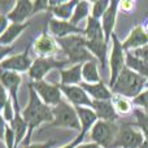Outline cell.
<instances>
[{
	"instance_id": "obj_1",
	"label": "cell",
	"mask_w": 148,
	"mask_h": 148,
	"mask_svg": "<svg viewBox=\"0 0 148 148\" xmlns=\"http://www.w3.org/2000/svg\"><path fill=\"white\" fill-rule=\"evenodd\" d=\"M29 94H30V100L29 104L25 109L22 110V117L27 123V135H26L23 144L25 147L29 146L31 139V134H33L34 129L38 127L40 123L43 122H51L53 121V113H52V108L48 107L47 104H44L40 100V97L38 96V94L35 92V90L33 88L31 82L29 83Z\"/></svg>"
},
{
	"instance_id": "obj_2",
	"label": "cell",
	"mask_w": 148,
	"mask_h": 148,
	"mask_svg": "<svg viewBox=\"0 0 148 148\" xmlns=\"http://www.w3.org/2000/svg\"><path fill=\"white\" fill-rule=\"evenodd\" d=\"M147 84V78L133 72L125 65L121 74L118 75L114 86L112 87V94H118L126 97H136L142 92V88Z\"/></svg>"
},
{
	"instance_id": "obj_3",
	"label": "cell",
	"mask_w": 148,
	"mask_h": 148,
	"mask_svg": "<svg viewBox=\"0 0 148 148\" xmlns=\"http://www.w3.org/2000/svg\"><path fill=\"white\" fill-rule=\"evenodd\" d=\"M59 46L62 48V51L68 55L69 62H78L82 64V61H91V53H88L86 48V38L82 35H69L65 38L57 39Z\"/></svg>"
},
{
	"instance_id": "obj_4",
	"label": "cell",
	"mask_w": 148,
	"mask_h": 148,
	"mask_svg": "<svg viewBox=\"0 0 148 148\" xmlns=\"http://www.w3.org/2000/svg\"><path fill=\"white\" fill-rule=\"evenodd\" d=\"M53 113V121L51 125L57 127H72L75 130H82L81 122H79L78 114H77L75 108L68 104L66 101L61 100L57 105L52 108Z\"/></svg>"
},
{
	"instance_id": "obj_5",
	"label": "cell",
	"mask_w": 148,
	"mask_h": 148,
	"mask_svg": "<svg viewBox=\"0 0 148 148\" xmlns=\"http://www.w3.org/2000/svg\"><path fill=\"white\" fill-rule=\"evenodd\" d=\"M118 126L113 122L107 121H96L91 129V139L97 146L103 148H114V140L118 134Z\"/></svg>"
},
{
	"instance_id": "obj_6",
	"label": "cell",
	"mask_w": 148,
	"mask_h": 148,
	"mask_svg": "<svg viewBox=\"0 0 148 148\" xmlns=\"http://www.w3.org/2000/svg\"><path fill=\"white\" fill-rule=\"evenodd\" d=\"M143 143H144V136L142 133L134 130L130 125L120 126L118 134L114 140V147L139 148Z\"/></svg>"
},
{
	"instance_id": "obj_7",
	"label": "cell",
	"mask_w": 148,
	"mask_h": 148,
	"mask_svg": "<svg viewBox=\"0 0 148 148\" xmlns=\"http://www.w3.org/2000/svg\"><path fill=\"white\" fill-rule=\"evenodd\" d=\"M112 40H113V52L112 56H110V78H109V86L112 88L114 86L116 81H117L118 75L121 74L122 69L125 68V55H123V51L125 49L122 48V44L118 40V38L113 34L112 35Z\"/></svg>"
},
{
	"instance_id": "obj_8",
	"label": "cell",
	"mask_w": 148,
	"mask_h": 148,
	"mask_svg": "<svg viewBox=\"0 0 148 148\" xmlns=\"http://www.w3.org/2000/svg\"><path fill=\"white\" fill-rule=\"evenodd\" d=\"M69 61H59V60H53L51 57H39L33 62L31 68L29 69V75L34 81H43L44 75L51 69L62 68Z\"/></svg>"
},
{
	"instance_id": "obj_9",
	"label": "cell",
	"mask_w": 148,
	"mask_h": 148,
	"mask_svg": "<svg viewBox=\"0 0 148 148\" xmlns=\"http://www.w3.org/2000/svg\"><path fill=\"white\" fill-rule=\"evenodd\" d=\"M33 88L35 90V92L38 94V96H40L43 99L44 104L49 105H57L61 101V91H60L59 86L55 84H48L44 81H34L31 82Z\"/></svg>"
},
{
	"instance_id": "obj_10",
	"label": "cell",
	"mask_w": 148,
	"mask_h": 148,
	"mask_svg": "<svg viewBox=\"0 0 148 148\" xmlns=\"http://www.w3.org/2000/svg\"><path fill=\"white\" fill-rule=\"evenodd\" d=\"M0 83L10 94V99L13 101V109L14 112H20V105H18V97H17V91L21 83V75L18 73L9 72V70H3L0 69Z\"/></svg>"
},
{
	"instance_id": "obj_11",
	"label": "cell",
	"mask_w": 148,
	"mask_h": 148,
	"mask_svg": "<svg viewBox=\"0 0 148 148\" xmlns=\"http://www.w3.org/2000/svg\"><path fill=\"white\" fill-rule=\"evenodd\" d=\"M77 110V114H78V118H79V122H81V134L74 139V143L75 146H78L79 143H82L84 139V135L90 131V129L96 123L97 121V116L95 114V112L91 109V108H84V107H74Z\"/></svg>"
},
{
	"instance_id": "obj_12",
	"label": "cell",
	"mask_w": 148,
	"mask_h": 148,
	"mask_svg": "<svg viewBox=\"0 0 148 148\" xmlns=\"http://www.w3.org/2000/svg\"><path fill=\"white\" fill-rule=\"evenodd\" d=\"M33 65L31 60L29 59V47L21 55H16L9 59H5L0 62V69L9 70V72H26Z\"/></svg>"
},
{
	"instance_id": "obj_13",
	"label": "cell",
	"mask_w": 148,
	"mask_h": 148,
	"mask_svg": "<svg viewBox=\"0 0 148 148\" xmlns=\"http://www.w3.org/2000/svg\"><path fill=\"white\" fill-rule=\"evenodd\" d=\"M60 88V91L64 92L65 96L69 99V101L72 103L74 107H90L92 105V100L88 97V95L86 94L83 88L81 86H62V84H57Z\"/></svg>"
},
{
	"instance_id": "obj_14",
	"label": "cell",
	"mask_w": 148,
	"mask_h": 148,
	"mask_svg": "<svg viewBox=\"0 0 148 148\" xmlns=\"http://www.w3.org/2000/svg\"><path fill=\"white\" fill-rule=\"evenodd\" d=\"M92 110L97 118L107 122H114L118 118V114L114 109V105L110 100H92Z\"/></svg>"
},
{
	"instance_id": "obj_15",
	"label": "cell",
	"mask_w": 148,
	"mask_h": 148,
	"mask_svg": "<svg viewBox=\"0 0 148 148\" xmlns=\"http://www.w3.org/2000/svg\"><path fill=\"white\" fill-rule=\"evenodd\" d=\"M49 31L52 33V35H55L57 39L69 36L72 34H84L83 30H81L79 27L72 25L68 21H60L57 18H51L49 20Z\"/></svg>"
},
{
	"instance_id": "obj_16",
	"label": "cell",
	"mask_w": 148,
	"mask_h": 148,
	"mask_svg": "<svg viewBox=\"0 0 148 148\" xmlns=\"http://www.w3.org/2000/svg\"><path fill=\"white\" fill-rule=\"evenodd\" d=\"M118 5H120V3L116 1V0L110 1L107 12L103 16L101 26H103V31H104V40L107 44L109 43L110 38L113 35V27H114V23H116V16H117Z\"/></svg>"
},
{
	"instance_id": "obj_17",
	"label": "cell",
	"mask_w": 148,
	"mask_h": 148,
	"mask_svg": "<svg viewBox=\"0 0 148 148\" xmlns=\"http://www.w3.org/2000/svg\"><path fill=\"white\" fill-rule=\"evenodd\" d=\"M31 14H33V3L29 0H20L7 14V18L13 23H23V21Z\"/></svg>"
},
{
	"instance_id": "obj_18",
	"label": "cell",
	"mask_w": 148,
	"mask_h": 148,
	"mask_svg": "<svg viewBox=\"0 0 148 148\" xmlns=\"http://www.w3.org/2000/svg\"><path fill=\"white\" fill-rule=\"evenodd\" d=\"M35 52L40 57H47L49 55L57 53L59 46L52 36H49L47 33H43L35 42Z\"/></svg>"
},
{
	"instance_id": "obj_19",
	"label": "cell",
	"mask_w": 148,
	"mask_h": 148,
	"mask_svg": "<svg viewBox=\"0 0 148 148\" xmlns=\"http://www.w3.org/2000/svg\"><path fill=\"white\" fill-rule=\"evenodd\" d=\"M79 86L86 91V94H90L94 100H112L113 95L112 91L107 88L104 82L100 81L97 83H86V82H81Z\"/></svg>"
},
{
	"instance_id": "obj_20",
	"label": "cell",
	"mask_w": 148,
	"mask_h": 148,
	"mask_svg": "<svg viewBox=\"0 0 148 148\" xmlns=\"http://www.w3.org/2000/svg\"><path fill=\"white\" fill-rule=\"evenodd\" d=\"M148 46V34L144 31L143 26H136L129 38L122 43L123 49H130V48H139V47H146Z\"/></svg>"
},
{
	"instance_id": "obj_21",
	"label": "cell",
	"mask_w": 148,
	"mask_h": 148,
	"mask_svg": "<svg viewBox=\"0 0 148 148\" xmlns=\"http://www.w3.org/2000/svg\"><path fill=\"white\" fill-rule=\"evenodd\" d=\"M78 1L73 0V1H68V3H61V1H48L49 5V10L53 13L55 16L61 20H68V18H72L74 9H75Z\"/></svg>"
},
{
	"instance_id": "obj_22",
	"label": "cell",
	"mask_w": 148,
	"mask_h": 148,
	"mask_svg": "<svg viewBox=\"0 0 148 148\" xmlns=\"http://www.w3.org/2000/svg\"><path fill=\"white\" fill-rule=\"evenodd\" d=\"M107 47L108 44L104 40H86V48L100 61L101 69L107 68Z\"/></svg>"
},
{
	"instance_id": "obj_23",
	"label": "cell",
	"mask_w": 148,
	"mask_h": 148,
	"mask_svg": "<svg viewBox=\"0 0 148 148\" xmlns=\"http://www.w3.org/2000/svg\"><path fill=\"white\" fill-rule=\"evenodd\" d=\"M10 129H12L13 133H14V136H16L14 148H17L18 144H20L21 142H23V138H26V131L29 130L27 123L23 120L22 114H21L20 112H14V118H13V121L10 122Z\"/></svg>"
},
{
	"instance_id": "obj_24",
	"label": "cell",
	"mask_w": 148,
	"mask_h": 148,
	"mask_svg": "<svg viewBox=\"0 0 148 148\" xmlns=\"http://www.w3.org/2000/svg\"><path fill=\"white\" fill-rule=\"evenodd\" d=\"M82 66L83 64H77L70 69L60 70L62 86H73L74 83H81L82 79Z\"/></svg>"
},
{
	"instance_id": "obj_25",
	"label": "cell",
	"mask_w": 148,
	"mask_h": 148,
	"mask_svg": "<svg viewBox=\"0 0 148 148\" xmlns=\"http://www.w3.org/2000/svg\"><path fill=\"white\" fill-rule=\"evenodd\" d=\"M29 26V22L23 23H12L7 27V30L3 33V35L0 36V46H9L14 42V39L25 30Z\"/></svg>"
},
{
	"instance_id": "obj_26",
	"label": "cell",
	"mask_w": 148,
	"mask_h": 148,
	"mask_svg": "<svg viewBox=\"0 0 148 148\" xmlns=\"http://www.w3.org/2000/svg\"><path fill=\"white\" fill-rule=\"evenodd\" d=\"M84 35H86V40H104V31H103V26L100 25L99 20L90 16L87 20Z\"/></svg>"
},
{
	"instance_id": "obj_27",
	"label": "cell",
	"mask_w": 148,
	"mask_h": 148,
	"mask_svg": "<svg viewBox=\"0 0 148 148\" xmlns=\"http://www.w3.org/2000/svg\"><path fill=\"white\" fill-rule=\"evenodd\" d=\"M125 64H126V66H127L129 69H131L133 72L135 70L138 74L148 78V64L144 62L143 60L138 59V57H135L131 53H126Z\"/></svg>"
},
{
	"instance_id": "obj_28",
	"label": "cell",
	"mask_w": 148,
	"mask_h": 148,
	"mask_svg": "<svg viewBox=\"0 0 148 148\" xmlns=\"http://www.w3.org/2000/svg\"><path fill=\"white\" fill-rule=\"evenodd\" d=\"M82 78L86 82H90V83H97V82L101 81L99 73H97V65L95 60H91V61H87L86 64H83Z\"/></svg>"
},
{
	"instance_id": "obj_29",
	"label": "cell",
	"mask_w": 148,
	"mask_h": 148,
	"mask_svg": "<svg viewBox=\"0 0 148 148\" xmlns=\"http://www.w3.org/2000/svg\"><path fill=\"white\" fill-rule=\"evenodd\" d=\"M88 12H90V4L88 3L87 1H79L78 4H77L75 9H74V13H73V16H72V18H70L69 22L75 26L79 21H82L83 18H86L87 16H88Z\"/></svg>"
},
{
	"instance_id": "obj_30",
	"label": "cell",
	"mask_w": 148,
	"mask_h": 148,
	"mask_svg": "<svg viewBox=\"0 0 148 148\" xmlns=\"http://www.w3.org/2000/svg\"><path fill=\"white\" fill-rule=\"evenodd\" d=\"M134 114L136 117L138 126L143 133V136H146V140H148V113L140 109H134Z\"/></svg>"
},
{
	"instance_id": "obj_31",
	"label": "cell",
	"mask_w": 148,
	"mask_h": 148,
	"mask_svg": "<svg viewBox=\"0 0 148 148\" xmlns=\"http://www.w3.org/2000/svg\"><path fill=\"white\" fill-rule=\"evenodd\" d=\"M112 103H113V105H114L116 112H118V113L126 114V113H129L131 110V103H129L126 99L121 97L120 95L113 96L112 97Z\"/></svg>"
},
{
	"instance_id": "obj_32",
	"label": "cell",
	"mask_w": 148,
	"mask_h": 148,
	"mask_svg": "<svg viewBox=\"0 0 148 148\" xmlns=\"http://www.w3.org/2000/svg\"><path fill=\"white\" fill-rule=\"evenodd\" d=\"M109 4L110 3L108 0H97V1H95L94 7H92V17L96 18V20H100V17L103 18V16L107 12Z\"/></svg>"
},
{
	"instance_id": "obj_33",
	"label": "cell",
	"mask_w": 148,
	"mask_h": 148,
	"mask_svg": "<svg viewBox=\"0 0 148 148\" xmlns=\"http://www.w3.org/2000/svg\"><path fill=\"white\" fill-rule=\"evenodd\" d=\"M133 104L140 105V107H143L144 109L148 110V90L140 92V94H139L136 97H134V99H133Z\"/></svg>"
},
{
	"instance_id": "obj_34",
	"label": "cell",
	"mask_w": 148,
	"mask_h": 148,
	"mask_svg": "<svg viewBox=\"0 0 148 148\" xmlns=\"http://www.w3.org/2000/svg\"><path fill=\"white\" fill-rule=\"evenodd\" d=\"M4 140H5V143H7V148H14L16 136H14V133H13V130L10 129V126H7V129H5Z\"/></svg>"
},
{
	"instance_id": "obj_35",
	"label": "cell",
	"mask_w": 148,
	"mask_h": 148,
	"mask_svg": "<svg viewBox=\"0 0 148 148\" xmlns=\"http://www.w3.org/2000/svg\"><path fill=\"white\" fill-rule=\"evenodd\" d=\"M12 103H10V100H8L7 104H5V107L3 108L4 109V120L8 121V122H12L13 118H14V113H13V109H12Z\"/></svg>"
},
{
	"instance_id": "obj_36",
	"label": "cell",
	"mask_w": 148,
	"mask_h": 148,
	"mask_svg": "<svg viewBox=\"0 0 148 148\" xmlns=\"http://www.w3.org/2000/svg\"><path fill=\"white\" fill-rule=\"evenodd\" d=\"M133 55H134L135 57H138V59L143 60L144 62H147V64H148V46H146V47H142V48H138V49H135Z\"/></svg>"
},
{
	"instance_id": "obj_37",
	"label": "cell",
	"mask_w": 148,
	"mask_h": 148,
	"mask_svg": "<svg viewBox=\"0 0 148 148\" xmlns=\"http://www.w3.org/2000/svg\"><path fill=\"white\" fill-rule=\"evenodd\" d=\"M42 9H49L48 3L43 1V0H38V1L33 3V14L36 13L38 10H42Z\"/></svg>"
},
{
	"instance_id": "obj_38",
	"label": "cell",
	"mask_w": 148,
	"mask_h": 148,
	"mask_svg": "<svg viewBox=\"0 0 148 148\" xmlns=\"http://www.w3.org/2000/svg\"><path fill=\"white\" fill-rule=\"evenodd\" d=\"M14 1H0V16H4L7 10H9L10 7H14Z\"/></svg>"
},
{
	"instance_id": "obj_39",
	"label": "cell",
	"mask_w": 148,
	"mask_h": 148,
	"mask_svg": "<svg viewBox=\"0 0 148 148\" xmlns=\"http://www.w3.org/2000/svg\"><path fill=\"white\" fill-rule=\"evenodd\" d=\"M57 142L56 140H48L46 143H42V144H29L27 147L25 148H51L52 146H55Z\"/></svg>"
},
{
	"instance_id": "obj_40",
	"label": "cell",
	"mask_w": 148,
	"mask_h": 148,
	"mask_svg": "<svg viewBox=\"0 0 148 148\" xmlns=\"http://www.w3.org/2000/svg\"><path fill=\"white\" fill-rule=\"evenodd\" d=\"M8 18L7 16H0V36L3 35V33H4L5 30H7L8 27Z\"/></svg>"
},
{
	"instance_id": "obj_41",
	"label": "cell",
	"mask_w": 148,
	"mask_h": 148,
	"mask_svg": "<svg viewBox=\"0 0 148 148\" xmlns=\"http://www.w3.org/2000/svg\"><path fill=\"white\" fill-rule=\"evenodd\" d=\"M134 1H122L120 4V7H121V9L123 10V12H130V10H133V8H134Z\"/></svg>"
},
{
	"instance_id": "obj_42",
	"label": "cell",
	"mask_w": 148,
	"mask_h": 148,
	"mask_svg": "<svg viewBox=\"0 0 148 148\" xmlns=\"http://www.w3.org/2000/svg\"><path fill=\"white\" fill-rule=\"evenodd\" d=\"M12 49H13L12 46H0V60H1L4 56H7Z\"/></svg>"
},
{
	"instance_id": "obj_43",
	"label": "cell",
	"mask_w": 148,
	"mask_h": 148,
	"mask_svg": "<svg viewBox=\"0 0 148 148\" xmlns=\"http://www.w3.org/2000/svg\"><path fill=\"white\" fill-rule=\"evenodd\" d=\"M5 129H7V125H5V120H4V117L0 114V139H4Z\"/></svg>"
},
{
	"instance_id": "obj_44",
	"label": "cell",
	"mask_w": 148,
	"mask_h": 148,
	"mask_svg": "<svg viewBox=\"0 0 148 148\" xmlns=\"http://www.w3.org/2000/svg\"><path fill=\"white\" fill-rule=\"evenodd\" d=\"M75 148H99L96 143H87V144H82V146H77Z\"/></svg>"
},
{
	"instance_id": "obj_45",
	"label": "cell",
	"mask_w": 148,
	"mask_h": 148,
	"mask_svg": "<svg viewBox=\"0 0 148 148\" xmlns=\"http://www.w3.org/2000/svg\"><path fill=\"white\" fill-rule=\"evenodd\" d=\"M77 146H75V143L74 142H72V143H69V144H66V146H64L62 148H75Z\"/></svg>"
},
{
	"instance_id": "obj_46",
	"label": "cell",
	"mask_w": 148,
	"mask_h": 148,
	"mask_svg": "<svg viewBox=\"0 0 148 148\" xmlns=\"http://www.w3.org/2000/svg\"><path fill=\"white\" fill-rule=\"evenodd\" d=\"M143 29H144V31L148 34V20L146 21V23H144V26H143Z\"/></svg>"
},
{
	"instance_id": "obj_47",
	"label": "cell",
	"mask_w": 148,
	"mask_h": 148,
	"mask_svg": "<svg viewBox=\"0 0 148 148\" xmlns=\"http://www.w3.org/2000/svg\"><path fill=\"white\" fill-rule=\"evenodd\" d=\"M139 148H148V140H144V143L142 144Z\"/></svg>"
},
{
	"instance_id": "obj_48",
	"label": "cell",
	"mask_w": 148,
	"mask_h": 148,
	"mask_svg": "<svg viewBox=\"0 0 148 148\" xmlns=\"http://www.w3.org/2000/svg\"><path fill=\"white\" fill-rule=\"evenodd\" d=\"M146 86H147V87H148V82H147V84H146Z\"/></svg>"
},
{
	"instance_id": "obj_49",
	"label": "cell",
	"mask_w": 148,
	"mask_h": 148,
	"mask_svg": "<svg viewBox=\"0 0 148 148\" xmlns=\"http://www.w3.org/2000/svg\"><path fill=\"white\" fill-rule=\"evenodd\" d=\"M1 86H3V84H1V83H0V87H1Z\"/></svg>"
},
{
	"instance_id": "obj_50",
	"label": "cell",
	"mask_w": 148,
	"mask_h": 148,
	"mask_svg": "<svg viewBox=\"0 0 148 148\" xmlns=\"http://www.w3.org/2000/svg\"><path fill=\"white\" fill-rule=\"evenodd\" d=\"M147 112H148V110H147Z\"/></svg>"
},
{
	"instance_id": "obj_51",
	"label": "cell",
	"mask_w": 148,
	"mask_h": 148,
	"mask_svg": "<svg viewBox=\"0 0 148 148\" xmlns=\"http://www.w3.org/2000/svg\"><path fill=\"white\" fill-rule=\"evenodd\" d=\"M99 148H100V147H99Z\"/></svg>"
}]
</instances>
